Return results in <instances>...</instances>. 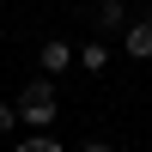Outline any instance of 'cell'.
Masks as SVG:
<instances>
[{
	"label": "cell",
	"mask_w": 152,
	"mask_h": 152,
	"mask_svg": "<svg viewBox=\"0 0 152 152\" xmlns=\"http://www.w3.org/2000/svg\"><path fill=\"white\" fill-rule=\"evenodd\" d=\"M79 67L85 73H104L110 67V43H104V37H97V43H79Z\"/></svg>",
	"instance_id": "cell-5"
},
{
	"label": "cell",
	"mask_w": 152,
	"mask_h": 152,
	"mask_svg": "<svg viewBox=\"0 0 152 152\" xmlns=\"http://www.w3.org/2000/svg\"><path fill=\"white\" fill-rule=\"evenodd\" d=\"M122 55H128V61H152V18H140V24L128 18V31H122Z\"/></svg>",
	"instance_id": "cell-3"
},
{
	"label": "cell",
	"mask_w": 152,
	"mask_h": 152,
	"mask_svg": "<svg viewBox=\"0 0 152 152\" xmlns=\"http://www.w3.org/2000/svg\"><path fill=\"white\" fill-rule=\"evenodd\" d=\"M79 152H116V146H110V140H85Z\"/></svg>",
	"instance_id": "cell-8"
},
{
	"label": "cell",
	"mask_w": 152,
	"mask_h": 152,
	"mask_svg": "<svg viewBox=\"0 0 152 152\" xmlns=\"http://www.w3.org/2000/svg\"><path fill=\"white\" fill-rule=\"evenodd\" d=\"M12 104H18V122H24L31 134H55L61 104H55V79H49V73H31V79H24V91L12 97Z\"/></svg>",
	"instance_id": "cell-1"
},
{
	"label": "cell",
	"mask_w": 152,
	"mask_h": 152,
	"mask_svg": "<svg viewBox=\"0 0 152 152\" xmlns=\"http://www.w3.org/2000/svg\"><path fill=\"white\" fill-rule=\"evenodd\" d=\"M12 128H24V122H18V104H0V140H6Z\"/></svg>",
	"instance_id": "cell-7"
},
{
	"label": "cell",
	"mask_w": 152,
	"mask_h": 152,
	"mask_svg": "<svg viewBox=\"0 0 152 152\" xmlns=\"http://www.w3.org/2000/svg\"><path fill=\"white\" fill-rule=\"evenodd\" d=\"M37 67H43V73H67V67H79V49L61 43V37H49V43L37 49Z\"/></svg>",
	"instance_id": "cell-2"
},
{
	"label": "cell",
	"mask_w": 152,
	"mask_h": 152,
	"mask_svg": "<svg viewBox=\"0 0 152 152\" xmlns=\"http://www.w3.org/2000/svg\"><path fill=\"white\" fill-rule=\"evenodd\" d=\"M12 152H61L55 134H24V140H12Z\"/></svg>",
	"instance_id": "cell-6"
},
{
	"label": "cell",
	"mask_w": 152,
	"mask_h": 152,
	"mask_svg": "<svg viewBox=\"0 0 152 152\" xmlns=\"http://www.w3.org/2000/svg\"><path fill=\"white\" fill-rule=\"evenodd\" d=\"M97 31H128V6L122 0H97Z\"/></svg>",
	"instance_id": "cell-4"
}]
</instances>
